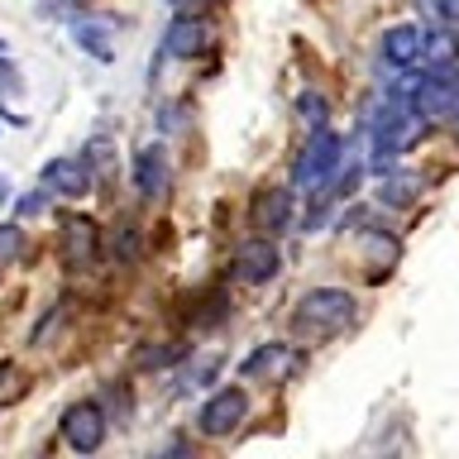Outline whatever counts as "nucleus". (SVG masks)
Here are the masks:
<instances>
[{
	"label": "nucleus",
	"instance_id": "obj_12",
	"mask_svg": "<svg viewBox=\"0 0 459 459\" xmlns=\"http://www.w3.org/2000/svg\"><path fill=\"white\" fill-rule=\"evenodd\" d=\"M421 53H426V24H393V29H383V39H378V57L387 67H416L421 63Z\"/></svg>",
	"mask_w": 459,
	"mask_h": 459
},
{
	"label": "nucleus",
	"instance_id": "obj_6",
	"mask_svg": "<svg viewBox=\"0 0 459 459\" xmlns=\"http://www.w3.org/2000/svg\"><path fill=\"white\" fill-rule=\"evenodd\" d=\"M57 258L72 273H86L100 258V225L91 215H63V225H57Z\"/></svg>",
	"mask_w": 459,
	"mask_h": 459
},
{
	"label": "nucleus",
	"instance_id": "obj_27",
	"mask_svg": "<svg viewBox=\"0 0 459 459\" xmlns=\"http://www.w3.org/2000/svg\"><path fill=\"white\" fill-rule=\"evenodd\" d=\"M0 53H10V48H5V39H0Z\"/></svg>",
	"mask_w": 459,
	"mask_h": 459
},
{
	"label": "nucleus",
	"instance_id": "obj_1",
	"mask_svg": "<svg viewBox=\"0 0 459 459\" xmlns=\"http://www.w3.org/2000/svg\"><path fill=\"white\" fill-rule=\"evenodd\" d=\"M354 321H359V301L344 287H307L292 311V330L301 340H330L340 330H350Z\"/></svg>",
	"mask_w": 459,
	"mask_h": 459
},
{
	"label": "nucleus",
	"instance_id": "obj_25",
	"mask_svg": "<svg viewBox=\"0 0 459 459\" xmlns=\"http://www.w3.org/2000/svg\"><path fill=\"white\" fill-rule=\"evenodd\" d=\"M168 5H178V10H215L221 0H168Z\"/></svg>",
	"mask_w": 459,
	"mask_h": 459
},
{
	"label": "nucleus",
	"instance_id": "obj_14",
	"mask_svg": "<svg viewBox=\"0 0 459 459\" xmlns=\"http://www.w3.org/2000/svg\"><path fill=\"white\" fill-rule=\"evenodd\" d=\"M378 206H393V211H402V206H411L416 196H421V172H411V168H393V172H383L378 178Z\"/></svg>",
	"mask_w": 459,
	"mask_h": 459
},
{
	"label": "nucleus",
	"instance_id": "obj_22",
	"mask_svg": "<svg viewBox=\"0 0 459 459\" xmlns=\"http://www.w3.org/2000/svg\"><path fill=\"white\" fill-rule=\"evenodd\" d=\"M115 244H120V258L129 264V258L139 254V225H134V221H120V230H115Z\"/></svg>",
	"mask_w": 459,
	"mask_h": 459
},
{
	"label": "nucleus",
	"instance_id": "obj_9",
	"mask_svg": "<svg viewBox=\"0 0 459 459\" xmlns=\"http://www.w3.org/2000/svg\"><path fill=\"white\" fill-rule=\"evenodd\" d=\"M39 182L48 186L53 196H72V201H77V196L91 192L96 172H91V163H86L82 153H57V158H48V163H43Z\"/></svg>",
	"mask_w": 459,
	"mask_h": 459
},
{
	"label": "nucleus",
	"instance_id": "obj_5",
	"mask_svg": "<svg viewBox=\"0 0 459 459\" xmlns=\"http://www.w3.org/2000/svg\"><path fill=\"white\" fill-rule=\"evenodd\" d=\"M57 430H63V440L77 455H96L100 445H106V436H110V411L100 407L96 397H82V402H72V407L63 411Z\"/></svg>",
	"mask_w": 459,
	"mask_h": 459
},
{
	"label": "nucleus",
	"instance_id": "obj_13",
	"mask_svg": "<svg viewBox=\"0 0 459 459\" xmlns=\"http://www.w3.org/2000/svg\"><path fill=\"white\" fill-rule=\"evenodd\" d=\"M287 225H292V186H264L254 196V230L282 235Z\"/></svg>",
	"mask_w": 459,
	"mask_h": 459
},
{
	"label": "nucleus",
	"instance_id": "obj_23",
	"mask_svg": "<svg viewBox=\"0 0 459 459\" xmlns=\"http://www.w3.org/2000/svg\"><path fill=\"white\" fill-rule=\"evenodd\" d=\"M48 186H43V192H34V196H20V215H43V211H48Z\"/></svg>",
	"mask_w": 459,
	"mask_h": 459
},
{
	"label": "nucleus",
	"instance_id": "obj_8",
	"mask_svg": "<svg viewBox=\"0 0 459 459\" xmlns=\"http://www.w3.org/2000/svg\"><path fill=\"white\" fill-rule=\"evenodd\" d=\"M307 368V354L297 344H282V340H268L239 364V378H268V383H292L297 373Z\"/></svg>",
	"mask_w": 459,
	"mask_h": 459
},
{
	"label": "nucleus",
	"instance_id": "obj_2",
	"mask_svg": "<svg viewBox=\"0 0 459 459\" xmlns=\"http://www.w3.org/2000/svg\"><path fill=\"white\" fill-rule=\"evenodd\" d=\"M340 168H344V139L325 125V129H316V134H307V143H301V153L292 163V186H301L307 196L325 192Z\"/></svg>",
	"mask_w": 459,
	"mask_h": 459
},
{
	"label": "nucleus",
	"instance_id": "obj_24",
	"mask_svg": "<svg viewBox=\"0 0 459 459\" xmlns=\"http://www.w3.org/2000/svg\"><path fill=\"white\" fill-rule=\"evenodd\" d=\"M86 5H91V0H43V10H48V14H67V20H72V14H82Z\"/></svg>",
	"mask_w": 459,
	"mask_h": 459
},
{
	"label": "nucleus",
	"instance_id": "obj_16",
	"mask_svg": "<svg viewBox=\"0 0 459 459\" xmlns=\"http://www.w3.org/2000/svg\"><path fill=\"white\" fill-rule=\"evenodd\" d=\"M178 359H186L182 340H158V344H139V350H134L139 368H168V364H178Z\"/></svg>",
	"mask_w": 459,
	"mask_h": 459
},
{
	"label": "nucleus",
	"instance_id": "obj_11",
	"mask_svg": "<svg viewBox=\"0 0 459 459\" xmlns=\"http://www.w3.org/2000/svg\"><path fill=\"white\" fill-rule=\"evenodd\" d=\"M129 178H134V192H139L143 201L168 196L172 168H168V149H163V143H143V149L134 153V163H129Z\"/></svg>",
	"mask_w": 459,
	"mask_h": 459
},
{
	"label": "nucleus",
	"instance_id": "obj_4",
	"mask_svg": "<svg viewBox=\"0 0 459 459\" xmlns=\"http://www.w3.org/2000/svg\"><path fill=\"white\" fill-rule=\"evenodd\" d=\"M215 48V24L201 10H178L163 29V57H178V63H196Z\"/></svg>",
	"mask_w": 459,
	"mask_h": 459
},
{
	"label": "nucleus",
	"instance_id": "obj_17",
	"mask_svg": "<svg viewBox=\"0 0 459 459\" xmlns=\"http://www.w3.org/2000/svg\"><path fill=\"white\" fill-rule=\"evenodd\" d=\"M297 120H301V129H307V134L325 129V125H330V100H325L321 91H301V96H297Z\"/></svg>",
	"mask_w": 459,
	"mask_h": 459
},
{
	"label": "nucleus",
	"instance_id": "obj_7",
	"mask_svg": "<svg viewBox=\"0 0 459 459\" xmlns=\"http://www.w3.org/2000/svg\"><path fill=\"white\" fill-rule=\"evenodd\" d=\"M230 268H235L239 282L264 287V282H273V278L282 273V254H278V244H273V235H264V230H258V235H249V239L235 244Z\"/></svg>",
	"mask_w": 459,
	"mask_h": 459
},
{
	"label": "nucleus",
	"instance_id": "obj_20",
	"mask_svg": "<svg viewBox=\"0 0 459 459\" xmlns=\"http://www.w3.org/2000/svg\"><path fill=\"white\" fill-rule=\"evenodd\" d=\"M24 258V230L20 225H0V268L20 264Z\"/></svg>",
	"mask_w": 459,
	"mask_h": 459
},
{
	"label": "nucleus",
	"instance_id": "obj_18",
	"mask_svg": "<svg viewBox=\"0 0 459 459\" xmlns=\"http://www.w3.org/2000/svg\"><path fill=\"white\" fill-rule=\"evenodd\" d=\"M215 373H221V359L206 354V359H192V364L182 368V393H196V387L215 383Z\"/></svg>",
	"mask_w": 459,
	"mask_h": 459
},
{
	"label": "nucleus",
	"instance_id": "obj_10",
	"mask_svg": "<svg viewBox=\"0 0 459 459\" xmlns=\"http://www.w3.org/2000/svg\"><path fill=\"white\" fill-rule=\"evenodd\" d=\"M115 34H120V24L106 20V14H72V43L96 63H115V53H120Z\"/></svg>",
	"mask_w": 459,
	"mask_h": 459
},
{
	"label": "nucleus",
	"instance_id": "obj_15",
	"mask_svg": "<svg viewBox=\"0 0 459 459\" xmlns=\"http://www.w3.org/2000/svg\"><path fill=\"white\" fill-rule=\"evenodd\" d=\"M364 235V244H368V273L373 278H383V273H393V264H397V254H402V244L393 239V235H383V230H359Z\"/></svg>",
	"mask_w": 459,
	"mask_h": 459
},
{
	"label": "nucleus",
	"instance_id": "obj_26",
	"mask_svg": "<svg viewBox=\"0 0 459 459\" xmlns=\"http://www.w3.org/2000/svg\"><path fill=\"white\" fill-rule=\"evenodd\" d=\"M10 196H14V192H10V182L0 178V206H10Z\"/></svg>",
	"mask_w": 459,
	"mask_h": 459
},
{
	"label": "nucleus",
	"instance_id": "obj_21",
	"mask_svg": "<svg viewBox=\"0 0 459 459\" xmlns=\"http://www.w3.org/2000/svg\"><path fill=\"white\" fill-rule=\"evenodd\" d=\"M100 407H106L110 421H120V426H129V411H134V407H129V393H125V387H115V383L100 393Z\"/></svg>",
	"mask_w": 459,
	"mask_h": 459
},
{
	"label": "nucleus",
	"instance_id": "obj_3",
	"mask_svg": "<svg viewBox=\"0 0 459 459\" xmlns=\"http://www.w3.org/2000/svg\"><path fill=\"white\" fill-rule=\"evenodd\" d=\"M244 421H249V393H244L239 383L215 387V393L201 402V411H196V430L206 440H225L230 430H239Z\"/></svg>",
	"mask_w": 459,
	"mask_h": 459
},
{
	"label": "nucleus",
	"instance_id": "obj_19",
	"mask_svg": "<svg viewBox=\"0 0 459 459\" xmlns=\"http://www.w3.org/2000/svg\"><path fill=\"white\" fill-rule=\"evenodd\" d=\"M82 158L91 163V172H106L115 163V139L110 134H91V139L82 143Z\"/></svg>",
	"mask_w": 459,
	"mask_h": 459
}]
</instances>
